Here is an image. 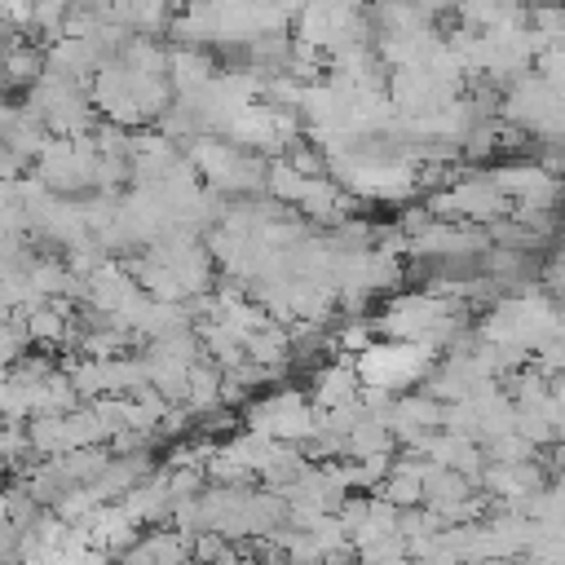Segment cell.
I'll use <instances>...</instances> for the list:
<instances>
[{
  "label": "cell",
  "instance_id": "cell-1",
  "mask_svg": "<svg viewBox=\"0 0 565 565\" xmlns=\"http://www.w3.org/2000/svg\"><path fill=\"white\" fill-rule=\"evenodd\" d=\"M26 331H31L35 340H62V335H66V318H62L57 309H49V305H35V309L26 313Z\"/></svg>",
  "mask_w": 565,
  "mask_h": 565
},
{
  "label": "cell",
  "instance_id": "cell-2",
  "mask_svg": "<svg viewBox=\"0 0 565 565\" xmlns=\"http://www.w3.org/2000/svg\"><path fill=\"white\" fill-rule=\"evenodd\" d=\"M4 66H9V75H13V79H35V75H40V66H44V57H40V53H31V49H18Z\"/></svg>",
  "mask_w": 565,
  "mask_h": 565
}]
</instances>
